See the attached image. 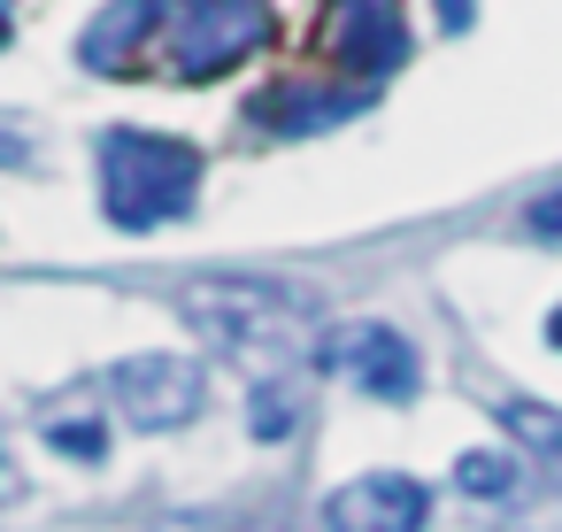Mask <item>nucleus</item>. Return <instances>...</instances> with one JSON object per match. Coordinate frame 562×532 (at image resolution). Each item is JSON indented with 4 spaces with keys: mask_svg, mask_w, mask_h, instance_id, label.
<instances>
[{
    "mask_svg": "<svg viewBox=\"0 0 562 532\" xmlns=\"http://www.w3.org/2000/svg\"><path fill=\"white\" fill-rule=\"evenodd\" d=\"M201 193V147L170 140V132H139V124H116L101 132V209L109 224L124 232H155V224H178Z\"/></svg>",
    "mask_w": 562,
    "mask_h": 532,
    "instance_id": "1",
    "label": "nucleus"
},
{
    "mask_svg": "<svg viewBox=\"0 0 562 532\" xmlns=\"http://www.w3.org/2000/svg\"><path fill=\"white\" fill-rule=\"evenodd\" d=\"M178 309L186 324H201L216 347L247 355V363H270V355H293V340H308V317L316 301L285 278H247V270H224V278H186L178 286Z\"/></svg>",
    "mask_w": 562,
    "mask_h": 532,
    "instance_id": "2",
    "label": "nucleus"
},
{
    "mask_svg": "<svg viewBox=\"0 0 562 532\" xmlns=\"http://www.w3.org/2000/svg\"><path fill=\"white\" fill-rule=\"evenodd\" d=\"M170 16H178L170 24V78L178 86H209V78H224L232 63H247L270 40L262 0H186Z\"/></svg>",
    "mask_w": 562,
    "mask_h": 532,
    "instance_id": "3",
    "label": "nucleus"
},
{
    "mask_svg": "<svg viewBox=\"0 0 562 532\" xmlns=\"http://www.w3.org/2000/svg\"><path fill=\"white\" fill-rule=\"evenodd\" d=\"M109 401L139 424V432H178V424H193L201 417V401H209V370L193 363V355H124V363H109Z\"/></svg>",
    "mask_w": 562,
    "mask_h": 532,
    "instance_id": "4",
    "label": "nucleus"
},
{
    "mask_svg": "<svg viewBox=\"0 0 562 532\" xmlns=\"http://www.w3.org/2000/svg\"><path fill=\"white\" fill-rule=\"evenodd\" d=\"M431 524V486L408 470H370L347 478L324 501V532H424Z\"/></svg>",
    "mask_w": 562,
    "mask_h": 532,
    "instance_id": "5",
    "label": "nucleus"
},
{
    "mask_svg": "<svg viewBox=\"0 0 562 532\" xmlns=\"http://www.w3.org/2000/svg\"><path fill=\"white\" fill-rule=\"evenodd\" d=\"M331 47L355 78H385L408 55V24L393 0H331Z\"/></svg>",
    "mask_w": 562,
    "mask_h": 532,
    "instance_id": "6",
    "label": "nucleus"
},
{
    "mask_svg": "<svg viewBox=\"0 0 562 532\" xmlns=\"http://www.w3.org/2000/svg\"><path fill=\"white\" fill-rule=\"evenodd\" d=\"M339 363H347V378H355L370 401H416V386H424V355H416V340L393 332V324H355L347 347H339Z\"/></svg>",
    "mask_w": 562,
    "mask_h": 532,
    "instance_id": "7",
    "label": "nucleus"
},
{
    "mask_svg": "<svg viewBox=\"0 0 562 532\" xmlns=\"http://www.w3.org/2000/svg\"><path fill=\"white\" fill-rule=\"evenodd\" d=\"M355 109H370V86H270V93H255L247 101V124H262V132H278V140H308V132H324V124H347Z\"/></svg>",
    "mask_w": 562,
    "mask_h": 532,
    "instance_id": "8",
    "label": "nucleus"
},
{
    "mask_svg": "<svg viewBox=\"0 0 562 532\" xmlns=\"http://www.w3.org/2000/svg\"><path fill=\"white\" fill-rule=\"evenodd\" d=\"M162 9H170V0H109V9L78 32V63L86 70H132V55L162 32Z\"/></svg>",
    "mask_w": 562,
    "mask_h": 532,
    "instance_id": "9",
    "label": "nucleus"
},
{
    "mask_svg": "<svg viewBox=\"0 0 562 532\" xmlns=\"http://www.w3.org/2000/svg\"><path fill=\"white\" fill-rule=\"evenodd\" d=\"M501 424L516 432V447H531V463L562 486V409H547V401H501Z\"/></svg>",
    "mask_w": 562,
    "mask_h": 532,
    "instance_id": "10",
    "label": "nucleus"
},
{
    "mask_svg": "<svg viewBox=\"0 0 562 532\" xmlns=\"http://www.w3.org/2000/svg\"><path fill=\"white\" fill-rule=\"evenodd\" d=\"M454 486L477 494V501H508V494H516V463L493 455V447H470V455L454 463Z\"/></svg>",
    "mask_w": 562,
    "mask_h": 532,
    "instance_id": "11",
    "label": "nucleus"
},
{
    "mask_svg": "<svg viewBox=\"0 0 562 532\" xmlns=\"http://www.w3.org/2000/svg\"><path fill=\"white\" fill-rule=\"evenodd\" d=\"M247 417H255V432H262V440L293 432V424H301V386H293V378H262V386H255V409H247Z\"/></svg>",
    "mask_w": 562,
    "mask_h": 532,
    "instance_id": "12",
    "label": "nucleus"
},
{
    "mask_svg": "<svg viewBox=\"0 0 562 532\" xmlns=\"http://www.w3.org/2000/svg\"><path fill=\"white\" fill-rule=\"evenodd\" d=\"M47 447H63L70 463H109V424L101 417H47Z\"/></svg>",
    "mask_w": 562,
    "mask_h": 532,
    "instance_id": "13",
    "label": "nucleus"
},
{
    "mask_svg": "<svg viewBox=\"0 0 562 532\" xmlns=\"http://www.w3.org/2000/svg\"><path fill=\"white\" fill-rule=\"evenodd\" d=\"M524 224H531L539 240H562V186H554V193H539V201L524 209Z\"/></svg>",
    "mask_w": 562,
    "mask_h": 532,
    "instance_id": "14",
    "label": "nucleus"
},
{
    "mask_svg": "<svg viewBox=\"0 0 562 532\" xmlns=\"http://www.w3.org/2000/svg\"><path fill=\"white\" fill-rule=\"evenodd\" d=\"M0 170H32V147H24L16 124H0Z\"/></svg>",
    "mask_w": 562,
    "mask_h": 532,
    "instance_id": "15",
    "label": "nucleus"
},
{
    "mask_svg": "<svg viewBox=\"0 0 562 532\" xmlns=\"http://www.w3.org/2000/svg\"><path fill=\"white\" fill-rule=\"evenodd\" d=\"M9 501H24V470H16L9 447H0V509H9Z\"/></svg>",
    "mask_w": 562,
    "mask_h": 532,
    "instance_id": "16",
    "label": "nucleus"
},
{
    "mask_svg": "<svg viewBox=\"0 0 562 532\" xmlns=\"http://www.w3.org/2000/svg\"><path fill=\"white\" fill-rule=\"evenodd\" d=\"M439 24H447V32H470V24H477V0H439Z\"/></svg>",
    "mask_w": 562,
    "mask_h": 532,
    "instance_id": "17",
    "label": "nucleus"
},
{
    "mask_svg": "<svg viewBox=\"0 0 562 532\" xmlns=\"http://www.w3.org/2000/svg\"><path fill=\"white\" fill-rule=\"evenodd\" d=\"M9 32H16V0H0V47H9Z\"/></svg>",
    "mask_w": 562,
    "mask_h": 532,
    "instance_id": "18",
    "label": "nucleus"
},
{
    "mask_svg": "<svg viewBox=\"0 0 562 532\" xmlns=\"http://www.w3.org/2000/svg\"><path fill=\"white\" fill-rule=\"evenodd\" d=\"M547 347H562V309H554V317H547Z\"/></svg>",
    "mask_w": 562,
    "mask_h": 532,
    "instance_id": "19",
    "label": "nucleus"
}]
</instances>
